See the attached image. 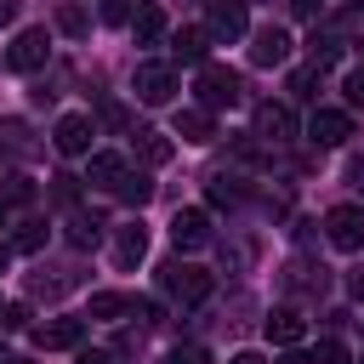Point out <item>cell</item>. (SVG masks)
Returning a JSON list of instances; mask_svg holds the SVG:
<instances>
[{"label": "cell", "mask_w": 364, "mask_h": 364, "mask_svg": "<svg viewBox=\"0 0 364 364\" xmlns=\"http://www.w3.org/2000/svg\"><path fill=\"white\" fill-rule=\"evenodd\" d=\"M193 91H199L205 108H233V102L245 97V80H239V68H228V63H199Z\"/></svg>", "instance_id": "cell-1"}, {"label": "cell", "mask_w": 364, "mask_h": 364, "mask_svg": "<svg viewBox=\"0 0 364 364\" xmlns=\"http://www.w3.org/2000/svg\"><path fill=\"white\" fill-rule=\"evenodd\" d=\"M159 284H165L171 301H182V307H199V301L216 290V279H210L205 267H193V262H165V267H159Z\"/></svg>", "instance_id": "cell-2"}, {"label": "cell", "mask_w": 364, "mask_h": 364, "mask_svg": "<svg viewBox=\"0 0 364 364\" xmlns=\"http://www.w3.org/2000/svg\"><path fill=\"white\" fill-rule=\"evenodd\" d=\"M131 91H136V102H148V108H165V102L176 97V68H171V63H136V74H131Z\"/></svg>", "instance_id": "cell-3"}, {"label": "cell", "mask_w": 364, "mask_h": 364, "mask_svg": "<svg viewBox=\"0 0 364 364\" xmlns=\"http://www.w3.org/2000/svg\"><path fill=\"white\" fill-rule=\"evenodd\" d=\"M46 57H51V34H46V28H23V34L6 46V68H11V74H34V68H46Z\"/></svg>", "instance_id": "cell-4"}, {"label": "cell", "mask_w": 364, "mask_h": 364, "mask_svg": "<svg viewBox=\"0 0 364 364\" xmlns=\"http://www.w3.org/2000/svg\"><path fill=\"white\" fill-rule=\"evenodd\" d=\"M250 28V11H245V0H205V34L210 40H239Z\"/></svg>", "instance_id": "cell-5"}, {"label": "cell", "mask_w": 364, "mask_h": 364, "mask_svg": "<svg viewBox=\"0 0 364 364\" xmlns=\"http://www.w3.org/2000/svg\"><path fill=\"white\" fill-rule=\"evenodd\" d=\"M324 239L336 250H364V210L358 205H330L324 210Z\"/></svg>", "instance_id": "cell-6"}, {"label": "cell", "mask_w": 364, "mask_h": 364, "mask_svg": "<svg viewBox=\"0 0 364 364\" xmlns=\"http://www.w3.org/2000/svg\"><path fill=\"white\" fill-rule=\"evenodd\" d=\"M353 136V114H341V108H313V119H307V142L313 148H341Z\"/></svg>", "instance_id": "cell-7"}, {"label": "cell", "mask_w": 364, "mask_h": 364, "mask_svg": "<svg viewBox=\"0 0 364 364\" xmlns=\"http://www.w3.org/2000/svg\"><path fill=\"white\" fill-rule=\"evenodd\" d=\"M91 136H97V119L91 114H63L57 131H51L57 154H91Z\"/></svg>", "instance_id": "cell-8"}, {"label": "cell", "mask_w": 364, "mask_h": 364, "mask_svg": "<svg viewBox=\"0 0 364 364\" xmlns=\"http://www.w3.org/2000/svg\"><path fill=\"white\" fill-rule=\"evenodd\" d=\"M171 245H176V250H199V245H210V216H205L199 205L176 210V216H171Z\"/></svg>", "instance_id": "cell-9"}, {"label": "cell", "mask_w": 364, "mask_h": 364, "mask_svg": "<svg viewBox=\"0 0 364 364\" xmlns=\"http://www.w3.org/2000/svg\"><path fill=\"white\" fill-rule=\"evenodd\" d=\"M250 136H262V142H290L296 136V114L284 108V102H256V131Z\"/></svg>", "instance_id": "cell-10"}, {"label": "cell", "mask_w": 364, "mask_h": 364, "mask_svg": "<svg viewBox=\"0 0 364 364\" xmlns=\"http://www.w3.org/2000/svg\"><path fill=\"white\" fill-rule=\"evenodd\" d=\"M34 341L46 353H68L85 341V318H51V324H34Z\"/></svg>", "instance_id": "cell-11"}, {"label": "cell", "mask_w": 364, "mask_h": 364, "mask_svg": "<svg viewBox=\"0 0 364 364\" xmlns=\"http://www.w3.org/2000/svg\"><path fill=\"white\" fill-rule=\"evenodd\" d=\"M284 57H290V34H284V28L267 23V28L250 34V63H256V68H273V63H284Z\"/></svg>", "instance_id": "cell-12"}, {"label": "cell", "mask_w": 364, "mask_h": 364, "mask_svg": "<svg viewBox=\"0 0 364 364\" xmlns=\"http://www.w3.org/2000/svg\"><path fill=\"white\" fill-rule=\"evenodd\" d=\"M142 256H148V228H142V222L114 228V262H119V267H136Z\"/></svg>", "instance_id": "cell-13"}, {"label": "cell", "mask_w": 364, "mask_h": 364, "mask_svg": "<svg viewBox=\"0 0 364 364\" xmlns=\"http://www.w3.org/2000/svg\"><path fill=\"white\" fill-rule=\"evenodd\" d=\"M262 330H267V341H279V347H296V341L307 336V318H301L296 307H273Z\"/></svg>", "instance_id": "cell-14"}, {"label": "cell", "mask_w": 364, "mask_h": 364, "mask_svg": "<svg viewBox=\"0 0 364 364\" xmlns=\"http://www.w3.org/2000/svg\"><path fill=\"white\" fill-rule=\"evenodd\" d=\"M131 34H136V46H154V40H165V6L142 0V6L131 11Z\"/></svg>", "instance_id": "cell-15"}, {"label": "cell", "mask_w": 364, "mask_h": 364, "mask_svg": "<svg viewBox=\"0 0 364 364\" xmlns=\"http://www.w3.org/2000/svg\"><path fill=\"white\" fill-rule=\"evenodd\" d=\"M205 46H210V34L205 28H171V63H205Z\"/></svg>", "instance_id": "cell-16"}, {"label": "cell", "mask_w": 364, "mask_h": 364, "mask_svg": "<svg viewBox=\"0 0 364 364\" xmlns=\"http://www.w3.org/2000/svg\"><path fill=\"white\" fill-rule=\"evenodd\" d=\"M85 182L114 193V188L125 182V159H119V154H91V159H85Z\"/></svg>", "instance_id": "cell-17"}, {"label": "cell", "mask_w": 364, "mask_h": 364, "mask_svg": "<svg viewBox=\"0 0 364 364\" xmlns=\"http://www.w3.org/2000/svg\"><path fill=\"white\" fill-rule=\"evenodd\" d=\"M0 154H11V159H34L40 142H34V131H28L23 119H0Z\"/></svg>", "instance_id": "cell-18"}, {"label": "cell", "mask_w": 364, "mask_h": 364, "mask_svg": "<svg viewBox=\"0 0 364 364\" xmlns=\"http://www.w3.org/2000/svg\"><path fill=\"white\" fill-rule=\"evenodd\" d=\"M341 51H347L341 28H313V40H307V57H313V68H330V63H341Z\"/></svg>", "instance_id": "cell-19"}, {"label": "cell", "mask_w": 364, "mask_h": 364, "mask_svg": "<svg viewBox=\"0 0 364 364\" xmlns=\"http://www.w3.org/2000/svg\"><path fill=\"white\" fill-rule=\"evenodd\" d=\"M176 136H182V142H216L210 108H182V114H176Z\"/></svg>", "instance_id": "cell-20"}, {"label": "cell", "mask_w": 364, "mask_h": 364, "mask_svg": "<svg viewBox=\"0 0 364 364\" xmlns=\"http://www.w3.org/2000/svg\"><path fill=\"white\" fill-rule=\"evenodd\" d=\"M131 142H136V154H142L148 165H165V159H171V136H165V131H154V125H136V131H131Z\"/></svg>", "instance_id": "cell-21"}, {"label": "cell", "mask_w": 364, "mask_h": 364, "mask_svg": "<svg viewBox=\"0 0 364 364\" xmlns=\"http://www.w3.org/2000/svg\"><path fill=\"white\" fill-rule=\"evenodd\" d=\"M284 290H290V296H324V267L290 262V273H284Z\"/></svg>", "instance_id": "cell-22"}, {"label": "cell", "mask_w": 364, "mask_h": 364, "mask_svg": "<svg viewBox=\"0 0 364 364\" xmlns=\"http://www.w3.org/2000/svg\"><path fill=\"white\" fill-rule=\"evenodd\" d=\"M142 301L136 296H119V290H97L91 296V318H119V313H136Z\"/></svg>", "instance_id": "cell-23"}, {"label": "cell", "mask_w": 364, "mask_h": 364, "mask_svg": "<svg viewBox=\"0 0 364 364\" xmlns=\"http://www.w3.org/2000/svg\"><path fill=\"white\" fill-rule=\"evenodd\" d=\"M57 28H63L68 40H85V34H91V11L74 6V0H63V6H57Z\"/></svg>", "instance_id": "cell-24"}, {"label": "cell", "mask_w": 364, "mask_h": 364, "mask_svg": "<svg viewBox=\"0 0 364 364\" xmlns=\"http://www.w3.org/2000/svg\"><path fill=\"white\" fill-rule=\"evenodd\" d=\"M68 239H74L80 250H91V245L102 239V222H97L91 210H74V216H68Z\"/></svg>", "instance_id": "cell-25"}, {"label": "cell", "mask_w": 364, "mask_h": 364, "mask_svg": "<svg viewBox=\"0 0 364 364\" xmlns=\"http://www.w3.org/2000/svg\"><path fill=\"white\" fill-rule=\"evenodd\" d=\"M114 193H119V199H125V205H148V199H154V182H148V176H142V171H136V176H131V171H125V182H119V188H114Z\"/></svg>", "instance_id": "cell-26"}, {"label": "cell", "mask_w": 364, "mask_h": 364, "mask_svg": "<svg viewBox=\"0 0 364 364\" xmlns=\"http://www.w3.org/2000/svg\"><path fill=\"white\" fill-rule=\"evenodd\" d=\"M318 74H324V68H313V63H307V68H296V74H290V97H301V102H307V97H318V91H313V85H318Z\"/></svg>", "instance_id": "cell-27"}, {"label": "cell", "mask_w": 364, "mask_h": 364, "mask_svg": "<svg viewBox=\"0 0 364 364\" xmlns=\"http://www.w3.org/2000/svg\"><path fill=\"white\" fill-rule=\"evenodd\" d=\"M40 245H46V222H23L11 233V250H40Z\"/></svg>", "instance_id": "cell-28"}, {"label": "cell", "mask_w": 364, "mask_h": 364, "mask_svg": "<svg viewBox=\"0 0 364 364\" xmlns=\"http://www.w3.org/2000/svg\"><path fill=\"white\" fill-rule=\"evenodd\" d=\"M0 199H6V205H28V199H34V182H28V176H6Z\"/></svg>", "instance_id": "cell-29"}, {"label": "cell", "mask_w": 364, "mask_h": 364, "mask_svg": "<svg viewBox=\"0 0 364 364\" xmlns=\"http://www.w3.org/2000/svg\"><path fill=\"white\" fill-rule=\"evenodd\" d=\"M313 364H347V347H341L336 336H324V341L313 347Z\"/></svg>", "instance_id": "cell-30"}, {"label": "cell", "mask_w": 364, "mask_h": 364, "mask_svg": "<svg viewBox=\"0 0 364 364\" xmlns=\"http://www.w3.org/2000/svg\"><path fill=\"white\" fill-rule=\"evenodd\" d=\"M165 364H210V353H205L199 341H188V347H171V353H165Z\"/></svg>", "instance_id": "cell-31"}, {"label": "cell", "mask_w": 364, "mask_h": 364, "mask_svg": "<svg viewBox=\"0 0 364 364\" xmlns=\"http://www.w3.org/2000/svg\"><path fill=\"white\" fill-rule=\"evenodd\" d=\"M210 199H216V205H233V199H239V182H233V176H216V182H210Z\"/></svg>", "instance_id": "cell-32"}, {"label": "cell", "mask_w": 364, "mask_h": 364, "mask_svg": "<svg viewBox=\"0 0 364 364\" xmlns=\"http://www.w3.org/2000/svg\"><path fill=\"white\" fill-rule=\"evenodd\" d=\"M0 330H28V307H23V301H11V307L0 313Z\"/></svg>", "instance_id": "cell-33"}, {"label": "cell", "mask_w": 364, "mask_h": 364, "mask_svg": "<svg viewBox=\"0 0 364 364\" xmlns=\"http://www.w3.org/2000/svg\"><path fill=\"white\" fill-rule=\"evenodd\" d=\"M341 91H347V102H353V108H364V68H353V74L341 80Z\"/></svg>", "instance_id": "cell-34"}, {"label": "cell", "mask_w": 364, "mask_h": 364, "mask_svg": "<svg viewBox=\"0 0 364 364\" xmlns=\"http://www.w3.org/2000/svg\"><path fill=\"white\" fill-rule=\"evenodd\" d=\"M51 193H57L63 205H74V199H80V182H74V176H51Z\"/></svg>", "instance_id": "cell-35"}, {"label": "cell", "mask_w": 364, "mask_h": 364, "mask_svg": "<svg viewBox=\"0 0 364 364\" xmlns=\"http://www.w3.org/2000/svg\"><path fill=\"white\" fill-rule=\"evenodd\" d=\"M102 17H108V23H131V6H125V0H108Z\"/></svg>", "instance_id": "cell-36"}, {"label": "cell", "mask_w": 364, "mask_h": 364, "mask_svg": "<svg viewBox=\"0 0 364 364\" xmlns=\"http://www.w3.org/2000/svg\"><path fill=\"white\" fill-rule=\"evenodd\" d=\"M102 119H108V125H119V131H125V108H119V102H102Z\"/></svg>", "instance_id": "cell-37"}, {"label": "cell", "mask_w": 364, "mask_h": 364, "mask_svg": "<svg viewBox=\"0 0 364 364\" xmlns=\"http://www.w3.org/2000/svg\"><path fill=\"white\" fill-rule=\"evenodd\" d=\"M290 11H296V17H307V23H313V17H318V0H290Z\"/></svg>", "instance_id": "cell-38"}, {"label": "cell", "mask_w": 364, "mask_h": 364, "mask_svg": "<svg viewBox=\"0 0 364 364\" xmlns=\"http://www.w3.org/2000/svg\"><path fill=\"white\" fill-rule=\"evenodd\" d=\"M347 290H353V301H364V267H353V279H347Z\"/></svg>", "instance_id": "cell-39"}, {"label": "cell", "mask_w": 364, "mask_h": 364, "mask_svg": "<svg viewBox=\"0 0 364 364\" xmlns=\"http://www.w3.org/2000/svg\"><path fill=\"white\" fill-rule=\"evenodd\" d=\"M228 364H267V358H262V353H233Z\"/></svg>", "instance_id": "cell-40"}, {"label": "cell", "mask_w": 364, "mask_h": 364, "mask_svg": "<svg viewBox=\"0 0 364 364\" xmlns=\"http://www.w3.org/2000/svg\"><path fill=\"white\" fill-rule=\"evenodd\" d=\"M74 364H114V358H108V353H80Z\"/></svg>", "instance_id": "cell-41"}, {"label": "cell", "mask_w": 364, "mask_h": 364, "mask_svg": "<svg viewBox=\"0 0 364 364\" xmlns=\"http://www.w3.org/2000/svg\"><path fill=\"white\" fill-rule=\"evenodd\" d=\"M11 267V239H0V273Z\"/></svg>", "instance_id": "cell-42"}, {"label": "cell", "mask_w": 364, "mask_h": 364, "mask_svg": "<svg viewBox=\"0 0 364 364\" xmlns=\"http://www.w3.org/2000/svg\"><path fill=\"white\" fill-rule=\"evenodd\" d=\"M347 176H353V182H364V159H353V165H347Z\"/></svg>", "instance_id": "cell-43"}, {"label": "cell", "mask_w": 364, "mask_h": 364, "mask_svg": "<svg viewBox=\"0 0 364 364\" xmlns=\"http://www.w3.org/2000/svg\"><path fill=\"white\" fill-rule=\"evenodd\" d=\"M279 364H313V358H301V353H284V358H279Z\"/></svg>", "instance_id": "cell-44"}, {"label": "cell", "mask_w": 364, "mask_h": 364, "mask_svg": "<svg viewBox=\"0 0 364 364\" xmlns=\"http://www.w3.org/2000/svg\"><path fill=\"white\" fill-rule=\"evenodd\" d=\"M6 17H11V0H0V23H6Z\"/></svg>", "instance_id": "cell-45"}, {"label": "cell", "mask_w": 364, "mask_h": 364, "mask_svg": "<svg viewBox=\"0 0 364 364\" xmlns=\"http://www.w3.org/2000/svg\"><path fill=\"white\" fill-rule=\"evenodd\" d=\"M0 364H6V336H0Z\"/></svg>", "instance_id": "cell-46"}, {"label": "cell", "mask_w": 364, "mask_h": 364, "mask_svg": "<svg viewBox=\"0 0 364 364\" xmlns=\"http://www.w3.org/2000/svg\"><path fill=\"white\" fill-rule=\"evenodd\" d=\"M0 228H6V199H0Z\"/></svg>", "instance_id": "cell-47"}, {"label": "cell", "mask_w": 364, "mask_h": 364, "mask_svg": "<svg viewBox=\"0 0 364 364\" xmlns=\"http://www.w3.org/2000/svg\"><path fill=\"white\" fill-rule=\"evenodd\" d=\"M0 313H6V301H0Z\"/></svg>", "instance_id": "cell-48"}, {"label": "cell", "mask_w": 364, "mask_h": 364, "mask_svg": "<svg viewBox=\"0 0 364 364\" xmlns=\"http://www.w3.org/2000/svg\"><path fill=\"white\" fill-rule=\"evenodd\" d=\"M6 364H17V358H6Z\"/></svg>", "instance_id": "cell-49"}]
</instances>
